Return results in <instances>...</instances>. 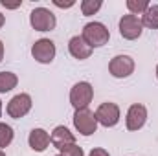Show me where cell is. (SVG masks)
<instances>
[{"mask_svg": "<svg viewBox=\"0 0 158 156\" xmlns=\"http://www.w3.org/2000/svg\"><path fill=\"white\" fill-rule=\"evenodd\" d=\"M109 72L116 79H125L134 72V59L131 55H116L109 63Z\"/></svg>", "mask_w": 158, "mask_h": 156, "instance_id": "52a82bcc", "label": "cell"}, {"mask_svg": "<svg viewBox=\"0 0 158 156\" xmlns=\"http://www.w3.org/2000/svg\"><path fill=\"white\" fill-rule=\"evenodd\" d=\"M143 31V24L142 18H138L136 15H123L119 18V35L127 40H136Z\"/></svg>", "mask_w": 158, "mask_h": 156, "instance_id": "8992f818", "label": "cell"}, {"mask_svg": "<svg viewBox=\"0 0 158 156\" xmlns=\"http://www.w3.org/2000/svg\"><path fill=\"white\" fill-rule=\"evenodd\" d=\"M92 97H94V88H92V84L88 81H79L70 90V103H72V107L76 110L88 109Z\"/></svg>", "mask_w": 158, "mask_h": 156, "instance_id": "7a4b0ae2", "label": "cell"}, {"mask_svg": "<svg viewBox=\"0 0 158 156\" xmlns=\"http://www.w3.org/2000/svg\"><path fill=\"white\" fill-rule=\"evenodd\" d=\"M13 136H15L13 129H11L7 123H2V121H0V149H6V147L13 142Z\"/></svg>", "mask_w": 158, "mask_h": 156, "instance_id": "e0dca14e", "label": "cell"}, {"mask_svg": "<svg viewBox=\"0 0 158 156\" xmlns=\"http://www.w3.org/2000/svg\"><path fill=\"white\" fill-rule=\"evenodd\" d=\"M96 119H98V123H101L107 129L116 127L119 121V107L116 103H110V101L101 103L96 110Z\"/></svg>", "mask_w": 158, "mask_h": 156, "instance_id": "9c48e42d", "label": "cell"}, {"mask_svg": "<svg viewBox=\"0 0 158 156\" xmlns=\"http://www.w3.org/2000/svg\"><path fill=\"white\" fill-rule=\"evenodd\" d=\"M50 143H52L55 149L61 151L63 147L76 143V136H74L64 125H59V127H55V129L52 130V134H50Z\"/></svg>", "mask_w": 158, "mask_h": 156, "instance_id": "8fae6325", "label": "cell"}, {"mask_svg": "<svg viewBox=\"0 0 158 156\" xmlns=\"http://www.w3.org/2000/svg\"><path fill=\"white\" fill-rule=\"evenodd\" d=\"M0 156H6V153H4V151H0Z\"/></svg>", "mask_w": 158, "mask_h": 156, "instance_id": "484cf974", "label": "cell"}, {"mask_svg": "<svg viewBox=\"0 0 158 156\" xmlns=\"http://www.w3.org/2000/svg\"><path fill=\"white\" fill-rule=\"evenodd\" d=\"M88 156H110V154H109V151H105V149H101V147H96V149L90 151Z\"/></svg>", "mask_w": 158, "mask_h": 156, "instance_id": "44dd1931", "label": "cell"}, {"mask_svg": "<svg viewBox=\"0 0 158 156\" xmlns=\"http://www.w3.org/2000/svg\"><path fill=\"white\" fill-rule=\"evenodd\" d=\"M156 79H158V64H156Z\"/></svg>", "mask_w": 158, "mask_h": 156, "instance_id": "4316f807", "label": "cell"}, {"mask_svg": "<svg viewBox=\"0 0 158 156\" xmlns=\"http://www.w3.org/2000/svg\"><path fill=\"white\" fill-rule=\"evenodd\" d=\"M57 156H61V154H57Z\"/></svg>", "mask_w": 158, "mask_h": 156, "instance_id": "83f0119b", "label": "cell"}, {"mask_svg": "<svg viewBox=\"0 0 158 156\" xmlns=\"http://www.w3.org/2000/svg\"><path fill=\"white\" fill-rule=\"evenodd\" d=\"M81 37H83V40L94 50V48H101V46H105V44L109 42V39H110V33H109V30H107L105 24L94 20V22L85 24Z\"/></svg>", "mask_w": 158, "mask_h": 156, "instance_id": "6da1fadb", "label": "cell"}, {"mask_svg": "<svg viewBox=\"0 0 158 156\" xmlns=\"http://www.w3.org/2000/svg\"><path fill=\"white\" fill-rule=\"evenodd\" d=\"M20 4H22L20 0H19V2H15V4H9V2L2 0V6H4V7H7V9H15V7H20Z\"/></svg>", "mask_w": 158, "mask_h": 156, "instance_id": "7402d4cb", "label": "cell"}, {"mask_svg": "<svg viewBox=\"0 0 158 156\" xmlns=\"http://www.w3.org/2000/svg\"><path fill=\"white\" fill-rule=\"evenodd\" d=\"M61 156H85V153L79 145L72 143V145H66V147L61 149Z\"/></svg>", "mask_w": 158, "mask_h": 156, "instance_id": "d6986e66", "label": "cell"}, {"mask_svg": "<svg viewBox=\"0 0 158 156\" xmlns=\"http://www.w3.org/2000/svg\"><path fill=\"white\" fill-rule=\"evenodd\" d=\"M28 143L30 147L35 151V153H44L50 145V134L44 130V129H33L30 132V138H28Z\"/></svg>", "mask_w": 158, "mask_h": 156, "instance_id": "4fadbf2b", "label": "cell"}, {"mask_svg": "<svg viewBox=\"0 0 158 156\" xmlns=\"http://www.w3.org/2000/svg\"><path fill=\"white\" fill-rule=\"evenodd\" d=\"M53 6H57V7H61V9H68V7L76 6V2H74V0H66V2H63V0H53Z\"/></svg>", "mask_w": 158, "mask_h": 156, "instance_id": "ffe728a7", "label": "cell"}, {"mask_svg": "<svg viewBox=\"0 0 158 156\" xmlns=\"http://www.w3.org/2000/svg\"><path fill=\"white\" fill-rule=\"evenodd\" d=\"M74 127L81 136H92L98 130V119H96V112L83 109V110H76L74 114Z\"/></svg>", "mask_w": 158, "mask_h": 156, "instance_id": "277c9868", "label": "cell"}, {"mask_svg": "<svg viewBox=\"0 0 158 156\" xmlns=\"http://www.w3.org/2000/svg\"><path fill=\"white\" fill-rule=\"evenodd\" d=\"M4 22H6V17H4V15H2V13H0V28H2V26H4Z\"/></svg>", "mask_w": 158, "mask_h": 156, "instance_id": "cb8c5ba5", "label": "cell"}, {"mask_svg": "<svg viewBox=\"0 0 158 156\" xmlns=\"http://www.w3.org/2000/svg\"><path fill=\"white\" fill-rule=\"evenodd\" d=\"M30 24L35 31H52L57 24V18L48 7H35L30 13Z\"/></svg>", "mask_w": 158, "mask_h": 156, "instance_id": "3957f363", "label": "cell"}, {"mask_svg": "<svg viewBox=\"0 0 158 156\" xmlns=\"http://www.w3.org/2000/svg\"><path fill=\"white\" fill-rule=\"evenodd\" d=\"M142 24L143 28L158 30V4H153L147 7V11L142 15Z\"/></svg>", "mask_w": 158, "mask_h": 156, "instance_id": "5bb4252c", "label": "cell"}, {"mask_svg": "<svg viewBox=\"0 0 158 156\" xmlns=\"http://www.w3.org/2000/svg\"><path fill=\"white\" fill-rule=\"evenodd\" d=\"M68 51L77 61H85V59H88L92 55V48L83 40V37H79V35H76V37H72V39L68 40Z\"/></svg>", "mask_w": 158, "mask_h": 156, "instance_id": "7c38bea8", "label": "cell"}, {"mask_svg": "<svg viewBox=\"0 0 158 156\" xmlns=\"http://www.w3.org/2000/svg\"><path fill=\"white\" fill-rule=\"evenodd\" d=\"M101 6H103L101 0H83V2H81V13H83L85 17H90V15L98 13V11L101 9Z\"/></svg>", "mask_w": 158, "mask_h": 156, "instance_id": "ac0fdd59", "label": "cell"}, {"mask_svg": "<svg viewBox=\"0 0 158 156\" xmlns=\"http://www.w3.org/2000/svg\"><path fill=\"white\" fill-rule=\"evenodd\" d=\"M2 59H4V44L0 40V63H2Z\"/></svg>", "mask_w": 158, "mask_h": 156, "instance_id": "603a6c76", "label": "cell"}, {"mask_svg": "<svg viewBox=\"0 0 158 156\" xmlns=\"http://www.w3.org/2000/svg\"><path fill=\"white\" fill-rule=\"evenodd\" d=\"M147 121V109L142 103H134L129 107L127 117H125V127L127 130H140Z\"/></svg>", "mask_w": 158, "mask_h": 156, "instance_id": "30bf717a", "label": "cell"}, {"mask_svg": "<svg viewBox=\"0 0 158 156\" xmlns=\"http://www.w3.org/2000/svg\"><path fill=\"white\" fill-rule=\"evenodd\" d=\"M31 55L40 64H50L55 59V44L50 39H39L31 46Z\"/></svg>", "mask_w": 158, "mask_h": 156, "instance_id": "ba28073f", "label": "cell"}, {"mask_svg": "<svg viewBox=\"0 0 158 156\" xmlns=\"http://www.w3.org/2000/svg\"><path fill=\"white\" fill-rule=\"evenodd\" d=\"M31 105H33V101H31L30 94H17V96H13L9 99L6 110H7V116L9 117L20 119V117H24L31 110Z\"/></svg>", "mask_w": 158, "mask_h": 156, "instance_id": "5b68a950", "label": "cell"}, {"mask_svg": "<svg viewBox=\"0 0 158 156\" xmlns=\"http://www.w3.org/2000/svg\"><path fill=\"white\" fill-rule=\"evenodd\" d=\"M149 6L151 4L147 0H127V9L131 11V15H136V17L138 15H143Z\"/></svg>", "mask_w": 158, "mask_h": 156, "instance_id": "2e32d148", "label": "cell"}, {"mask_svg": "<svg viewBox=\"0 0 158 156\" xmlns=\"http://www.w3.org/2000/svg\"><path fill=\"white\" fill-rule=\"evenodd\" d=\"M19 83V77L13 72H0V94L13 90Z\"/></svg>", "mask_w": 158, "mask_h": 156, "instance_id": "9a60e30c", "label": "cell"}, {"mask_svg": "<svg viewBox=\"0 0 158 156\" xmlns=\"http://www.w3.org/2000/svg\"><path fill=\"white\" fill-rule=\"evenodd\" d=\"M0 116H2V101H0Z\"/></svg>", "mask_w": 158, "mask_h": 156, "instance_id": "d4e9b609", "label": "cell"}]
</instances>
